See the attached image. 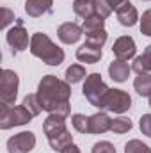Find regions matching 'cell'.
Wrapping results in <instances>:
<instances>
[{
	"label": "cell",
	"instance_id": "1",
	"mask_svg": "<svg viewBox=\"0 0 151 153\" xmlns=\"http://www.w3.org/2000/svg\"><path fill=\"white\" fill-rule=\"evenodd\" d=\"M71 84L61 80L55 75H44L38 85V100L41 109L48 114H59L68 117L71 112L70 98H71Z\"/></svg>",
	"mask_w": 151,
	"mask_h": 153
},
{
	"label": "cell",
	"instance_id": "2",
	"mask_svg": "<svg viewBox=\"0 0 151 153\" xmlns=\"http://www.w3.org/2000/svg\"><path fill=\"white\" fill-rule=\"evenodd\" d=\"M29 50H30V53L34 57H38L39 61H43L48 66H59V64L64 62V57H66L64 50L59 48L52 39L48 38L46 34H43V32L32 34Z\"/></svg>",
	"mask_w": 151,
	"mask_h": 153
},
{
	"label": "cell",
	"instance_id": "3",
	"mask_svg": "<svg viewBox=\"0 0 151 153\" xmlns=\"http://www.w3.org/2000/svg\"><path fill=\"white\" fill-rule=\"evenodd\" d=\"M109 91H110V87L103 82V78H101L100 73H89V75L85 76L82 93H84L85 100L93 107L103 109V103H105V98H107Z\"/></svg>",
	"mask_w": 151,
	"mask_h": 153
},
{
	"label": "cell",
	"instance_id": "4",
	"mask_svg": "<svg viewBox=\"0 0 151 153\" xmlns=\"http://www.w3.org/2000/svg\"><path fill=\"white\" fill-rule=\"evenodd\" d=\"M34 116L30 114L23 105H0V128L2 130H9L14 126H21V125H29L32 121Z\"/></svg>",
	"mask_w": 151,
	"mask_h": 153
},
{
	"label": "cell",
	"instance_id": "5",
	"mask_svg": "<svg viewBox=\"0 0 151 153\" xmlns=\"http://www.w3.org/2000/svg\"><path fill=\"white\" fill-rule=\"evenodd\" d=\"M20 76L13 70H2L0 73V105H13L18 96Z\"/></svg>",
	"mask_w": 151,
	"mask_h": 153
},
{
	"label": "cell",
	"instance_id": "6",
	"mask_svg": "<svg viewBox=\"0 0 151 153\" xmlns=\"http://www.w3.org/2000/svg\"><path fill=\"white\" fill-rule=\"evenodd\" d=\"M130 107H132V96L126 91H123V89H110L107 98H105V103H103L101 111L114 112V114H123V112L130 111Z\"/></svg>",
	"mask_w": 151,
	"mask_h": 153
},
{
	"label": "cell",
	"instance_id": "7",
	"mask_svg": "<svg viewBox=\"0 0 151 153\" xmlns=\"http://www.w3.org/2000/svg\"><path fill=\"white\" fill-rule=\"evenodd\" d=\"M5 41H7V45L13 48V53L23 52V50H27V48L30 46V43H29V32H27V29L23 27V22H21L20 18H16V25L7 30Z\"/></svg>",
	"mask_w": 151,
	"mask_h": 153
},
{
	"label": "cell",
	"instance_id": "8",
	"mask_svg": "<svg viewBox=\"0 0 151 153\" xmlns=\"http://www.w3.org/2000/svg\"><path fill=\"white\" fill-rule=\"evenodd\" d=\"M36 146V135L32 132H20L7 139L9 153H29Z\"/></svg>",
	"mask_w": 151,
	"mask_h": 153
},
{
	"label": "cell",
	"instance_id": "9",
	"mask_svg": "<svg viewBox=\"0 0 151 153\" xmlns=\"http://www.w3.org/2000/svg\"><path fill=\"white\" fill-rule=\"evenodd\" d=\"M135 52H137V45L132 36H121L114 41L112 45V53L115 55V59L119 61H130L135 59Z\"/></svg>",
	"mask_w": 151,
	"mask_h": 153
},
{
	"label": "cell",
	"instance_id": "10",
	"mask_svg": "<svg viewBox=\"0 0 151 153\" xmlns=\"http://www.w3.org/2000/svg\"><path fill=\"white\" fill-rule=\"evenodd\" d=\"M84 36V30L80 25H76L73 22H66L57 29V38L61 39L64 45H75L80 41V38Z\"/></svg>",
	"mask_w": 151,
	"mask_h": 153
},
{
	"label": "cell",
	"instance_id": "11",
	"mask_svg": "<svg viewBox=\"0 0 151 153\" xmlns=\"http://www.w3.org/2000/svg\"><path fill=\"white\" fill-rule=\"evenodd\" d=\"M115 16H117V22L123 27H133L139 22V11H137V7L130 0L115 9Z\"/></svg>",
	"mask_w": 151,
	"mask_h": 153
},
{
	"label": "cell",
	"instance_id": "12",
	"mask_svg": "<svg viewBox=\"0 0 151 153\" xmlns=\"http://www.w3.org/2000/svg\"><path fill=\"white\" fill-rule=\"evenodd\" d=\"M66 117L59 114H48V117L43 123V132L46 135V139H52L62 132H66Z\"/></svg>",
	"mask_w": 151,
	"mask_h": 153
},
{
	"label": "cell",
	"instance_id": "13",
	"mask_svg": "<svg viewBox=\"0 0 151 153\" xmlns=\"http://www.w3.org/2000/svg\"><path fill=\"white\" fill-rule=\"evenodd\" d=\"M53 0H27L25 2V13L32 18H39L43 14L52 13Z\"/></svg>",
	"mask_w": 151,
	"mask_h": 153
},
{
	"label": "cell",
	"instance_id": "14",
	"mask_svg": "<svg viewBox=\"0 0 151 153\" xmlns=\"http://www.w3.org/2000/svg\"><path fill=\"white\" fill-rule=\"evenodd\" d=\"M76 59L85 64H96L101 59V48H96L93 45L84 43L80 48H76Z\"/></svg>",
	"mask_w": 151,
	"mask_h": 153
},
{
	"label": "cell",
	"instance_id": "15",
	"mask_svg": "<svg viewBox=\"0 0 151 153\" xmlns=\"http://www.w3.org/2000/svg\"><path fill=\"white\" fill-rule=\"evenodd\" d=\"M89 123H91V135L105 134L112 126V119L105 114V112H96V114L89 116Z\"/></svg>",
	"mask_w": 151,
	"mask_h": 153
},
{
	"label": "cell",
	"instance_id": "16",
	"mask_svg": "<svg viewBox=\"0 0 151 153\" xmlns=\"http://www.w3.org/2000/svg\"><path fill=\"white\" fill-rule=\"evenodd\" d=\"M130 73H132V66H128L126 61L115 59L109 64V75H110L114 82H126Z\"/></svg>",
	"mask_w": 151,
	"mask_h": 153
},
{
	"label": "cell",
	"instance_id": "17",
	"mask_svg": "<svg viewBox=\"0 0 151 153\" xmlns=\"http://www.w3.org/2000/svg\"><path fill=\"white\" fill-rule=\"evenodd\" d=\"M48 143H50V148H52L53 152H62L66 146L73 144V135H71L70 130H66V132H62V134H59V135L48 139Z\"/></svg>",
	"mask_w": 151,
	"mask_h": 153
},
{
	"label": "cell",
	"instance_id": "18",
	"mask_svg": "<svg viewBox=\"0 0 151 153\" xmlns=\"http://www.w3.org/2000/svg\"><path fill=\"white\" fill-rule=\"evenodd\" d=\"M103 29H105V18H101L98 14H93V16L85 18L84 23H82V30H84L85 36L91 34V32H96V30H103Z\"/></svg>",
	"mask_w": 151,
	"mask_h": 153
},
{
	"label": "cell",
	"instance_id": "19",
	"mask_svg": "<svg viewBox=\"0 0 151 153\" xmlns=\"http://www.w3.org/2000/svg\"><path fill=\"white\" fill-rule=\"evenodd\" d=\"M73 11H75L76 16H80L84 20L96 14L94 13V0H75L73 2Z\"/></svg>",
	"mask_w": 151,
	"mask_h": 153
},
{
	"label": "cell",
	"instance_id": "20",
	"mask_svg": "<svg viewBox=\"0 0 151 153\" xmlns=\"http://www.w3.org/2000/svg\"><path fill=\"white\" fill-rule=\"evenodd\" d=\"M133 87L141 96H151V73H142V75L135 76L133 80Z\"/></svg>",
	"mask_w": 151,
	"mask_h": 153
},
{
	"label": "cell",
	"instance_id": "21",
	"mask_svg": "<svg viewBox=\"0 0 151 153\" xmlns=\"http://www.w3.org/2000/svg\"><path fill=\"white\" fill-rule=\"evenodd\" d=\"M66 82L68 84H78V82H82L87 73H85V68L82 66V64H71L68 70H66Z\"/></svg>",
	"mask_w": 151,
	"mask_h": 153
},
{
	"label": "cell",
	"instance_id": "22",
	"mask_svg": "<svg viewBox=\"0 0 151 153\" xmlns=\"http://www.w3.org/2000/svg\"><path fill=\"white\" fill-rule=\"evenodd\" d=\"M71 125L76 132L80 134H91V123H89V116L84 114H73L71 116Z\"/></svg>",
	"mask_w": 151,
	"mask_h": 153
},
{
	"label": "cell",
	"instance_id": "23",
	"mask_svg": "<svg viewBox=\"0 0 151 153\" xmlns=\"http://www.w3.org/2000/svg\"><path fill=\"white\" fill-rule=\"evenodd\" d=\"M132 121L128 119V117H114L112 119V126H110V132L112 134H117V135H121V134H126V132H130L132 130Z\"/></svg>",
	"mask_w": 151,
	"mask_h": 153
},
{
	"label": "cell",
	"instance_id": "24",
	"mask_svg": "<svg viewBox=\"0 0 151 153\" xmlns=\"http://www.w3.org/2000/svg\"><path fill=\"white\" fill-rule=\"evenodd\" d=\"M132 70L137 73V75H142V73H151V61L142 53V55H137L133 59V64H132Z\"/></svg>",
	"mask_w": 151,
	"mask_h": 153
},
{
	"label": "cell",
	"instance_id": "25",
	"mask_svg": "<svg viewBox=\"0 0 151 153\" xmlns=\"http://www.w3.org/2000/svg\"><path fill=\"white\" fill-rule=\"evenodd\" d=\"M107 38H109V34H107V30L103 29V30H96V32L87 34V36H85V43H87V45H93V46H96V48H101V46L107 43Z\"/></svg>",
	"mask_w": 151,
	"mask_h": 153
},
{
	"label": "cell",
	"instance_id": "26",
	"mask_svg": "<svg viewBox=\"0 0 151 153\" xmlns=\"http://www.w3.org/2000/svg\"><path fill=\"white\" fill-rule=\"evenodd\" d=\"M21 105H23L30 114L34 116V117L39 116V112L43 111V109H41V103H39V100H38V94H27V96L23 98Z\"/></svg>",
	"mask_w": 151,
	"mask_h": 153
},
{
	"label": "cell",
	"instance_id": "27",
	"mask_svg": "<svg viewBox=\"0 0 151 153\" xmlns=\"http://www.w3.org/2000/svg\"><path fill=\"white\" fill-rule=\"evenodd\" d=\"M124 153H151V148L139 139H132L124 144Z\"/></svg>",
	"mask_w": 151,
	"mask_h": 153
},
{
	"label": "cell",
	"instance_id": "28",
	"mask_svg": "<svg viewBox=\"0 0 151 153\" xmlns=\"http://www.w3.org/2000/svg\"><path fill=\"white\" fill-rule=\"evenodd\" d=\"M112 7L109 4V0H94V13L101 18H109L112 14Z\"/></svg>",
	"mask_w": 151,
	"mask_h": 153
},
{
	"label": "cell",
	"instance_id": "29",
	"mask_svg": "<svg viewBox=\"0 0 151 153\" xmlns=\"http://www.w3.org/2000/svg\"><path fill=\"white\" fill-rule=\"evenodd\" d=\"M141 32L144 36L151 38V9L142 13V18H141Z\"/></svg>",
	"mask_w": 151,
	"mask_h": 153
},
{
	"label": "cell",
	"instance_id": "30",
	"mask_svg": "<svg viewBox=\"0 0 151 153\" xmlns=\"http://www.w3.org/2000/svg\"><path fill=\"white\" fill-rule=\"evenodd\" d=\"M91 153H115V148H114L112 143H109V141H100V143H96L93 146Z\"/></svg>",
	"mask_w": 151,
	"mask_h": 153
},
{
	"label": "cell",
	"instance_id": "31",
	"mask_svg": "<svg viewBox=\"0 0 151 153\" xmlns=\"http://www.w3.org/2000/svg\"><path fill=\"white\" fill-rule=\"evenodd\" d=\"M139 128H141V132H142L146 137H151V114H144L141 117Z\"/></svg>",
	"mask_w": 151,
	"mask_h": 153
},
{
	"label": "cell",
	"instance_id": "32",
	"mask_svg": "<svg viewBox=\"0 0 151 153\" xmlns=\"http://www.w3.org/2000/svg\"><path fill=\"white\" fill-rule=\"evenodd\" d=\"M14 20H16L14 18V13L11 9H7V7H2V23H0V27L2 29H7Z\"/></svg>",
	"mask_w": 151,
	"mask_h": 153
},
{
	"label": "cell",
	"instance_id": "33",
	"mask_svg": "<svg viewBox=\"0 0 151 153\" xmlns=\"http://www.w3.org/2000/svg\"><path fill=\"white\" fill-rule=\"evenodd\" d=\"M61 153H80V148H78V146H76L75 143H73V144L66 146V148H64V150H62Z\"/></svg>",
	"mask_w": 151,
	"mask_h": 153
},
{
	"label": "cell",
	"instance_id": "34",
	"mask_svg": "<svg viewBox=\"0 0 151 153\" xmlns=\"http://www.w3.org/2000/svg\"><path fill=\"white\" fill-rule=\"evenodd\" d=\"M124 2H128V0H109V4H110V7H112L114 11H115L119 5H123Z\"/></svg>",
	"mask_w": 151,
	"mask_h": 153
},
{
	"label": "cell",
	"instance_id": "35",
	"mask_svg": "<svg viewBox=\"0 0 151 153\" xmlns=\"http://www.w3.org/2000/svg\"><path fill=\"white\" fill-rule=\"evenodd\" d=\"M144 55H146V57L151 61V45H148V46H146V50H144Z\"/></svg>",
	"mask_w": 151,
	"mask_h": 153
},
{
	"label": "cell",
	"instance_id": "36",
	"mask_svg": "<svg viewBox=\"0 0 151 153\" xmlns=\"http://www.w3.org/2000/svg\"><path fill=\"white\" fill-rule=\"evenodd\" d=\"M148 100H150V107H151V96H150V98H148Z\"/></svg>",
	"mask_w": 151,
	"mask_h": 153
},
{
	"label": "cell",
	"instance_id": "37",
	"mask_svg": "<svg viewBox=\"0 0 151 153\" xmlns=\"http://www.w3.org/2000/svg\"><path fill=\"white\" fill-rule=\"evenodd\" d=\"M142 2H151V0H142Z\"/></svg>",
	"mask_w": 151,
	"mask_h": 153
}]
</instances>
